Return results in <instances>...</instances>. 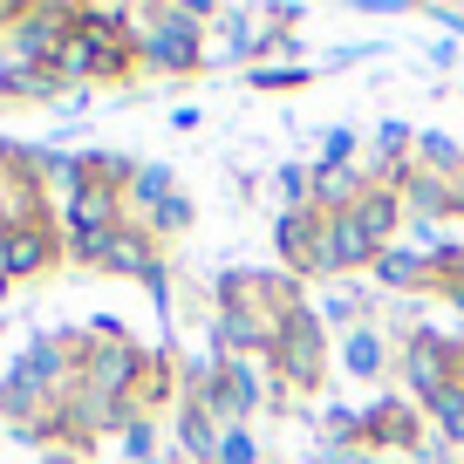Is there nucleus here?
<instances>
[{"label": "nucleus", "mask_w": 464, "mask_h": 464, "mask_svg": "<svg viewBox=\"0 0 464 464\" xmlns=\"http://www.w3.org/2000/svg\"><path fill=\"white\" fill-rule=\"evenodd\" d=\"M458 376H464V348L450 342L444 328H417V334L403 342V382H410V396H417V403L444 396Z\"/></svg>", "instance_id": "nucleus-2"}, {"label": "nucleus", "mask_w": 464, "mask_h": 464, "mask_svg": "<svg viewBox=\"0 0 464 464\" xmlns=\"http://www.w3.org/2000/svg\"><path fill=\"white\" fill-rule=\"evenodd\" d=\"M55 266V239H48L42 218H21V226H0V280H34Z\"/></svg>", "instance_id": "nucleus-4"}, {"label": "nucleus", "mask_w": 464, "mask_h": 464, "mask_svg": "<svg viewBox=\"0 0 464 464\" xmlns=\"http://www.w3.org/2000/svg\"><path fill=\"white\" fill-rule=\"evenodd\" d=\"M403 212H410V205H403V191H396L390 178H376V185L355 198V226L369 232V246H376V253H390V246H396V232H403Z\"/></svg>", "instance_id": "nucleus-8"}, {"label": "nucleus", "mask_w": 464, "mask_h": 464, "mask_svg": "<svg viewBox=\"0 0 464 464\" xmlns=\"http://www.w3.org/2000/svg\"><path fill=\"white\" fill-rule=\"evenodd\" d=\"M334 362H342L355 382H376L382 369H390V348H382V334H376V328H348V334H342V348H334Z\"/></svg>", "instance_id": "nucleus-11"}, {"label": "nucleus", "mask_w": 464, "mask_h": 464, "mask_svg": "<svg viewBox=\"0 0 464 464\" xmlns=\"http://www.w3.org/2000/svg\"><path fill=\"white\" fill-rule=\"evenodd\" d=\"M355 158V130H342V123H334L328 137H321V164H348Z\"/></svg>", "instance_id": "nucleus-20"}, {"label": "nucleus", "mask_w": 464, "mask_h": 464, "mask_svg": "<svg viewBox=\"0 0 464 464\" xmlns=\"http://www.w3.org/2000/svg\"><path fill=\"white\" fill-rule=\"evenodd\" d=\"M355 266H376V246H369V232L355 226V212H342V218H328V226H321V260H314V274H355Z\"/></svg>", "instance_id": "nucleus-6"}, {"label": "nucleus", "mask_w": 464, "mask_h": 464, "mask_svg": "<svg viewBox=\"0 0 464 464\" xmlns=\"http://www.w3.org/2000/svg\"><path fill=\"white\" fill-rule=\"evenodd\" d=\"M212 410H198V403H185L178 410V450H191L198 464H218V430H212Z\"/></svg>", "instance_id": "nucleus-13"}, {"label": "nucleus", "mask_w": 464, "mask_h": 464, "mask_svg": "<svg viewBox=\"0 0 464 464\" xmlns=\"http://www.w3.org/2000/svg\"><path fill=\"white\" fill-rule=\"evenodd\" d=\"M198 55H205V34H198V21H191L185 7L158 14V28L137 34V62H150V69H164V75H191Z\"/></svg>", "instance_id": "nucleus-3"}, {"label": "nucleus", "mask_w": 464, "mask_h": 464, "mask_svg": "<svg viewBox=\"0 0 464 464\" xmlns=\"http://www.w3.org/2000/svg\"><path fill=\"white\" fill-rule=\"evenodd\" d=\"M218 464H260V444H253L239 423H226V430H218Z\"/></svg>", "instance_id": "nucleus-17"}, {"label": "nucleus", "mask_w": 464, "mask_h": 464, "mask_svg": "<svg viewBox=\"0 0 464 464\" xmlns=\"http://www.w3.org/2000/svg\"><path fill=\"white\" fill-rule=\"evenodd\" d=\"M130 198H137V212H158V205L178 198V185H171V171H164V164H144V171L130 178Z\"/></svg>", "instance_id": "nucleus-14"}, {"label": "nucleus", "mask_w": 464, "mask_h": 464, "mask_svg": "<svg viewBox=\"0 0 464 464\" xmlns=\"http://www.w3.org/2000/svg\"><path fill=\"white\" fill-rule=\"evenodd\" d=\"M417 164H423V171H444V178H458L464 171V144H450V137L444 130H430V137H417Z\"/></svg>", "instance_id": "nucleus-15"}, {"label": "nucleus", "mask_w": 464, "mask_h": 464, "mask_svg": "<svg viewBox=\"0 0 464 464\" xmlns=\"http://www.w3.org/2000/svg\"><path fill=\"white\" fill-rule=\"evenodd\" d=\"M212 417H226V423H239V417H253L260 410V369L246 362V355H232V362H218V376H212Z\"/></svg>", "instance_id": "nucleus-7"}, {"label": "nucleus", "mask_w": 464, "mask_h": 464, "mask_svg": "<svg viewBox=\"0 0 464 464\" xmlns=\"http://www.w3.org/2000/svg\"><path fill=\"white\" fill-rule=\"evenodd\" d=\"M362 171L355 164H314V212L321 218H342V212H355V198H362Z\"/></svg>", "instance_id": "nucleus-10"}, {"label": "nucleus", "mask_w": 464, "mask_h": 464, "mask_svg": "<svg viewBox=\"0 0 464 464\" xmlns=\"http://www.w3.org/2000/svg\"><path fill=\"white\" fill-rule=\"evenodd\" d=\"M376 280H382V287H437V274H430V253H410V246L376 253Z\"/></svg>", "instance_id": "nucleus-12"}, {"label": "nucleus", "mask_w": 464, "mask_h": 464, "mask_svg": "<svg viewBox=\"0 0 464 464\" xmlns=\"http://www.w3.org/2000/svg\"><path fill=\"white\" fill-rule=\"evenodd\" d=\"M42 89H55L42 69H28V62H0V96H42Z\"/></svg>", "instance_id": "nucleus-16"}, {"label": "nucleus", "mask_w": 464, "mask_h": 464, "mask_svg": "<svg viewBox=\"0 0 464 464\" xmlns=\"http://www.w3.org/2000/svg\"><path fill=\"white\" fill-rule=\"evenodd\" d=\"M321 226H328V218H321L314 205H301V212H280L274 246H280V260H287L294 274H314V260H321Z\"/></svg>", "instance_id": "nucleus-9"}, {"label": "nucleus", "mask_w": 464, "mask_h": 464, "mask_svg": "<svg viewBox=\"0 0 464 464\" xmlns=\"http://www.w3.org/2000/svg\"><path fill=\"white\" fill-rule=\"evenodd\" d=\"M266 362L280 369V382H287L294 396H307L321 376H328V321L314 314V307H287L280 314V328H274V355Z\"/></svg>", "instance_id": "nucleus-1"}, {"label": "nucleus", "mask_w": 464, "mask_h": 464, "mask_svg": "<svg viewBox=\"0 0 464 464\" xmlns=\"http://www.w3.org/2000/svg\"><path fill=\"white\" fill-rule=\"evenodd\" d=\"M307 69H253V89H266V96H280V89H301Z\"/></svg>", "instance_id": "nucleus-19"}, {"label": "nucleus", "mask_w": 464, "mask_h": 464, "mask_svg": "<svg viewBox=\"0 0 464 464\" xmlns=\"http://www.w3.org/2000/svg\"><path fill=\"white\" fill-rule=\"evenodd\" d=\"M191 226V198H171V205H158L150 212V239H164V232H185Z\"/></svg>", "instance_id": "nucleus-18"}, {"label": "nucleus", "mask_w": 464, "mask_h": 464, "mask_svg": "<svg viewBox=\"0 0 464 464\" xmlns=\"http://www.w3.org/2000/svg\"><path fill=\"white\" fill-rule=\"evenodd\" d=\"M437 21H444V28H450V34L464 42V14H458V7H437Z\"/></svg>", "instance_id": "nucleus-22"}, {"label": "nucleus", "mask_w": 464, "mask_h": 464, "mask_svg": "<svg viewBox=\"0 0 464 464\" xmlns=\"http://www.w3.org/2000/svg\"><path fill=\"white\" fill-rule=\"evenodd\" d=\"M123 450H130L137 464H150V423L137 417V423H123Z\"/></svg>", "instance_id": "nucleus-21"}, {"label": "nucleus", "mask_w": 464, "mask_h": 464, "mask_svg": "<svg viewBox=\"0 0 464 464\" xmlns=\"http://www.w3.org/2000/svg\"><path fill=\"white\" fill-rule=\"evenodd\" d=\"M417 403H403V396H390V403L362 410L355 417V437L348 444H376V450H417Z\"/></svg>", "instance_id": "nucleus-5"}]
</instances>
